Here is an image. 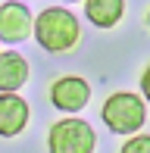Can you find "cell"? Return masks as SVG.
<instances>
[{"instance_id":"obj_1","label":"cell","mask_w":150,"mask_h":153,"mask_svg":"<svg viewBox=\"0 0 150 153\" xmlns=\"http://www.w3.org/2000/svg\"><path fill=\"white\" fill-rule=\"evenodd\" d=\"M35 41L47 53H69L81 41V25L72 10L66 6H47L35 16Z\"/></svg>"},{"instance_id":"obj_2","label":"cell","mask_w":150,"mask_h":153,"mask_svg":"<svg viewBox=\"0 0 150 153\" xmlns=\"http://www.w3.org/2000/svg\"><path fill=\"white\" fill-rule=\"evenodd\" d=\"M100 119L113 134H138L147 122V100L144 94H131V91H116L106 97Z\"/></svg>"},{"instance_id":"obj_3","label":"cell","mask_w":150,"mask_h":153,"mask_svg":"<svg viewBox=\"0 0 150 153\" xmlns=\"http://www.w3.org/2000/svg\"><path fill=\"white\" fill-rule=\"evenodd\" d=\"M97 150V131L91 122L78 116L53 122L47 131V153H94Z\"/></svg>"},{"instance_id":"obj_4","label":"cell","mask_w":150,"mask_h":153,"mask_svg":"<svg viewBox=\"0 0 150 153\" xmlns=\"http://www.w3.org/2000/svg\"><path fill=\"white\" fill-rule=\"evenodd\" d=\"M91 100V85H88L81 75H63L50 85V103L66 116H75L88 106Z\"/></svg>"},{"instance_id":"obj_5","label":"cell","mask_w":150,"mask_h":153,"mask_svg":"<svg viewBox=\"0 0 150 153\" xmlns=\"http://www.w3.org/2000/svg\"><path fill=\"white\" fill-rule=\"evenodd\" d=\"M35 34V16L22 0H6L0 3V41L6 44H22Z\"/></svg>"},{"instance_id":"obj_6","label":"cell","mask_w":150,"mask_h":153,"mask_svg":"<svg viewBox=\"0 0 150 153\" xmlns=\"http://www.w3.org/2000/svg\"><path fill=\"white\" fill-rule=\"evenodd\" d=\"M28 100L19 94H0V137H16L28 125Z\"/></svg>"},{"instance_id":"obj_7","label":"cell","mask_w":150,"mask_h":153,"mask_svg":"<svg viewBox=\"0 0 150 153\" xmlns=\"http://www.w3.org/2000/svg\"><path fill=\"white\" fill-rule=\"evenodd\" d=\"M28 81V62L22 53L6 50L0 53V94H19Z\"/></svg>"},{"instance_id":"obj_8","label":"cell","mask_w":150,"mask_h":153,"mask_svg":"<svg viewBox=\"0 0 150 153\" xmlns=\"http://www.w3.org/2000/svg\"><path fill=\"white\" fill-rule=\"evenodd\" d=\"M85 16L97 28H113L125 16V0H85Z\"/></svg>"},{"instance_id":"obj_9","label":"cell","mask_w":150,"mask_h":153,"mask_svg":"<svg viewBox=\"0 0 150 153\" xmlns=\"http://www.w3.org/2000/svg\"><path fill=\"white\" fill-rule=\"evenodd\" d=\"M119 153H150V134H131L125 144H122V150Z\"/></svg>"},{"instance_id":"obj_10","label":"cell","mask_w":150,"mask_h":153,"mask_svg":"<svg viewBox=\"0 0 150 153\" xmlns=\"http://www.w3.org/2000/svg\"><path fill=\"white\" fill-rule=\"evenodd\" d=\"M141 94H144V100L150 103V66L141 72Z\"/></svg>"},{"instance_id":"obj_11","label":"cell","mask_w":150,"mask_h":153,"mask_svg":"<svg viewBox=\"0 0 150 153\" xmlns=\"http://www.w3.org/2000/svg\"><path fill=\"white\" fill-rule=\"evenodd\" d=\"M147 25H150V10H147Z\"/></svg>"},{"instance_id":"obj_12","label":"cell","mask_w":150,"mask_h":153,"mask_svg":"<svg viewBox=\"0 0 150 153\" xmlns=\"http://www.w3.org/2000/svg\"><path fill=\"white\" fill-rule=\"evenodd\" d=\"M72 3H75V0H72ZM81 3H85V0H81Z\"/></svg>"}]
</instances>
